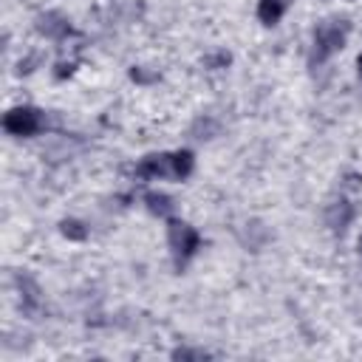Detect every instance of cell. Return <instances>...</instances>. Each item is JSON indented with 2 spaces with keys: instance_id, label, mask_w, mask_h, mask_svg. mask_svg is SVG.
<instances>
[{
  "instance_id": "obj_5",
  "label": "cell",
  "mask_w": 362,
  "mask_h": 362,
  "mask_svg": "<svg viewBox=\"0 0 362 362\" xmlns=\"http://www.w3.org/2000/svg\"><path fill=\"white\" fill-rule=\"evenodd\" d=\"M37 31L45 34V37H51V40H62V37L74 34L71 23H68L62 14H57V11H45V14H40V17H37Z\"/></svg>"
},
{
  "instance_id": "obj_6",
  "label": "cell",
  "mask_w": 362,
  "mask_h": 362,
  "mask_svg": "<svg viewBox=\"0 0 362 362\" xmlns=\"http://www.w3.org/2000/svg\"><path fill=\"white\" fill-rule=\"evenodd\" d=\"M351 221H354V206H351L345 198H337V201L328 204V209H325V223H328L334 232H345V229L351 226Z\"/></svg>"
},
{
  "instance_id": "obj_10",
  "label": "cell",
  "mask_w": 362,
  "mask_h": 362,
  "mask_svg": "<svg viewBox=\"0 0 362 362\" xmlns=\"http://www.w3.org/2000/svg\"><path fill=\"white\" fill-rule=\"evenodd\" d=\"M209 354L201 351V348H175L173 351V359H206Z\"/></svg>"
},
{
  "instance_id": "obj_7",
  "label": "cell",
  "mask_w": 362,
  "mask_h": 362,
  "mask_svg": "<svg viewBox=\"0 0 362 362\" xmlns=\"http://www.w3.org/2000/svg\"><path fill=\"white\" fill-rule=\"evenodd\" d=\"M286 6L288 0H257V20L263 25H274L286 14Z\"/></svg>"
},
{
  "instance_id": "obj_9",
  "label": "cell",
  "mask_w": 362,
  "mask_h": 362,
  "mask_svg": "<svg viewBox=\"0 0 362 362\" xmlns=\"http://www.w3.org/2000/svg\"><path fill=\"white\" fill-rule=\"evenodd\" d=\"M59 232H62L68 240H85V238H88L85 223H82V221H76V218H65V221L59 223Z\"/></svg>"
},
{
  "instance_id": "obj_12",
  "label": "cell",
  "mask_w": 362,
  "mask_h": 362,
  "mask_svg": "<svg viewBox=\"0 0 362 362\" xmlns=\"http://www.w3.org/2000/svg\"><path fill=\"white\" fill-rule=\"evenodd\" d=\"M356 68H359V76H362V57L356 59Z\"/></svg>"
},
{
  "instance_id": "obj_11",
  "label": "cell",
  "mask_w": 362,
  "mask_h": 362,
  "mask_svg": "<svg viewBox=\"0 0 362 362\" xmlns=\"http://www.w3.org/2000/svg\"><path fill=\"white\" fill-rule=\"evenodd\" d=\"M206 65H229V54H215L206 59Z\"/></svg>"
},
{
  "instance_id": "obj_3",
  "label": "cell",
  "mask_w": 362,
  "mask_h": 362,
  "mask_svg": "<svg viewBox=\"0 0 362 362\" xmlns=\"http://www.w3.org/2000/svg\"><path fill=\"white\" fill-rule=\"evenodd\" d=\"M167 243H170L175 269H184L187 260L198 252V246H201V235H198L195 226H189L187 221L170 218V223H167Z\"/></svg>"
},
{
  "instance_id": "obj_13",
  "label": "cell",
  "mask_w": 362,
  "mask_h": 362,
  "mask_svg": "<svg viewBox=\"0 0 362 362\" xmlns=\"http://www.w3.org/2000/svg\"><path fill=\"white\" fill-rule=\"evenodd\" d=\"M359 252H362V238H359Z\"/></svg>"
},
{
  "instance_id": "obj_1",
  "label": "cell",
  "mask_w": 362,
  "mask_h": 362,
  "mask_svg": "<svg viewBox=\"0 0 362 362\" xmlns=\"http://www.w3.org/2000/svg\"><path fill=\"white\" fill-rule=\"evenodd\" d=\"M195 167V158L189 150H175V153H153L144 156L136 167V178H173L184 181Z\"/></svg>"
},
{
  "instance_id": "obj_2",
  "label": "cell",
  "mask_w": 362,
  "mask_h": 362,
  "mask_svg": "<svg viewBox=\"0 0 362 362\" xmlns=\"http://www.w3.org/2000/svg\"><path fill=\"white\" fill-rule=\"evenodd\" d=\"M348 31H351V23L345 17H328V20L317 23L311 59L314 62H325L328 57H334L337 51H342L345 48V40H348Z\"/></svg>"
},
{
  "instance_id": "obj_8",
  "label": "cell",
  "mask_w": 362,
  "mask_h": 362,
  "mask_svg": "<svg viewBox=\"0 0 362 362\" xmlns=\"http://www.w3.org/2000/svg\"><path fill=\"white\" fill-rule=\"evenodd\" d=\"M144 206H147L153 215H158V218H170L173 209H175L173 198L164 195V192H144Z\"/></svg>"
},
{
  "instance_id": "obj_4",
  "label": "cell",
  "mask_w": 362,
  "mask_h": 362,
  "mask_svg": "<svg viewBox=\"0 0 362 362\" xmlns=\"http://www.w3.org/2000/svg\"><path fill=\"white\" fill-rule=\"evenodd\" d=\"M3 127L11 136H34L42 130V110L37 107H11L3 116Z\"/></svg>"
}]
</instances>
